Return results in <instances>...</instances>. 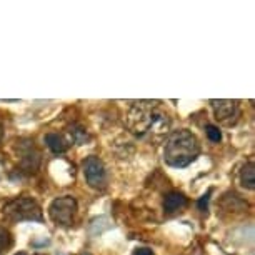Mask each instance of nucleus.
Returning a JSON list of instances; mask_svg holds the SVG:
<instances>
[{
  "mask_svg": "<svg viewBox=\"0 0 255 255\" xmlns=\"http://www.w3.org/2000/svg\"><path fill=\"white\" fill-rule=\"evenodd\" d=\"M75 214H77V200L70 195L57 197L49 205V217L52 219V222L62 225V227H70L74 224Z\"/></svg>",
  "mask_w": 255,
  "mask_h": 255,
  "instance_id": "obj_4",
  "label": "nucleus"
},
{
  "mask_svg": "<svg viewBox=\"0 0 255 255\" xmlns=\"http://www.w3.org/2000/svg\"><path fill=\"white\" fill-rule=\"evenodd\" d=\"M45 143L54 153H64L69 148V140L65 137L59 135V133H47L45 135Z\"/></svg>",
  "mask_w": 255,
  "mask_h": 255,
  "instance_id": "obj_9",
  "label": "nucleus"
},
{
  "mask_svg": "<svg viewBox=\"0 0 255 255\" xmlns=\"http://www.w3.org/2000/svg\"><path fill=\"white\" fill-rule=\"evenodd\" d=\"M12 245V237H10V232L7 229L0 227V255L5 254Z\"/></svg>",
  "mask_w": 255,
  "mask_h": 255,
  "instance_id": "obj_12",
  "label": "nucleus"
},
{
  "mask_svg": "<svg viewBox=\"0 0 255 255\" xmlns=\"http://www.w3.org/2000/svg\"><path fill=\"white\" fill-rule=\"evenodd\" d=\"M3 215L12 222H42V209L30 197H15L3 205Z\"/></svg>",
  "mask_w": 255,
  "mask_h": 255,
  "instance_id": "obj_3",
  "label": "nucleus"
},
{
  "mask_svg": "<svg viewBox=\"0 0 255 255\" xmlns=\"http://www.w3.org/2000/svg\"><path fill=\"white\" fill-rule=\"evenodd\" d=\"M15 255H27V254H23V252H20V254H15Z\"/></svg>",
  "mask_w": 255,
  "mask_h": 255,
  "instance_id": "obj_17",
  "label": "nucleus"
},
{
  "mask_svg": "<svg viewBox=\"0 0 255 255\" xmlns=\"http://www.w3.org/2000/svg\"><path fill=\"white\" fill-rule=\"evenodd\" d=\"M82 170H84L85 180H87L89 187L95 190H102L107 187V172H105L104 162L99 157L90 155L82 163Z\"/></svg>",
  "mask_w": 255,
  "mask_h": 255,
  "instance_id": "obj_5",
  "label": "nucleus"
},
{
  "mask_svg": "<svg viewBox=\"0 0 255 255\" xmlns=\"http://www.w3.org/2000/svg\"><path fill=\"white\" fill-rule=\"evenodd\" d=\"M212 109H214L215 119L219 120L220 124L224 125H232L237 122L239 115H240V109H239V102L237 100H210Z\"/></svg>",
  "mask_w": 255,
  "mask_h": 255,
  "instance_id": "obj_6",
  "label": "nucleus"
},
{
  "mask_svg": "<svg viewBox=\"0 0 255 255\" xmlns=\"http://www.w3.org/2000/svg\"><path fill=\"white\" fill-rule=\"evenodd\" d=\"M187 204H189V200L180 192H168L163 197V209H165L167 214H175V212L185 209Z\"/></svg>",
  "mask_w": 255,
  "mask_h": 255,
  "instance_id": "obj_8",
  "label": "nucleus"
},
{
  "mask_svg": "<svg viewBox=\"0 0 255 255\" xmlns=\"http://www.w3.org/2000/svg\"><path fill=\"white\" fill-rule=\"evenodd\" d=\"M132 255H153V252H152L150 249H145V247H143V249H137Z\"/></svg>",
  "mask_w": 255,
  "mask_h": 255,
  "instance_id": "obj_15",
  "label": "nucleus"
},
{
  "mask_svg": "<svg viewBox=\"0 0 255 255\" xmlns=\"http://www.w3.org/2000/svg\"><path fill=\"white\" fill-rule=\"evenodd\" d=\"M2 137H3V122L0 119V142H2Z\"/></svg>",
  "mask_w": 255,
  "mask_h": 255,
  "instance_id": "obj_16",
  "label": "nucleus"
},
{
  "mask_svg": "<svg viewBox=\"0 0 255 255\" xmlns=\"http://www.w3.org/2000/svg\"><path fill=\"white\" fill-rule=\"evenodd\" d=\"M239 179H240V184H242V187H245V189H249V190L255 189V165H254V162H247L242 168H240Z\"/></svg>",
  "mask_w": 255,
  "mask_h": 255,
  "instance_id": "obj_10",
  "label": "nucleus"
},
{
  "mask_svg": "<svg viewBox=\"0 0 255 255\" xmlns=\"http://www.w3.org/2000/svg\"><path fill=\"white\" fill-rule=\"evenodd\" d=\"M199 153L200 143L197 140V137L192 132L182 128V130L172 132L165 140L163 160H165L167 165L174 168H184L190 165L199 157Z\"/></svg>",
  "mask_w": 255,
  "mask_h": 255,
  "instance_id": "obj_2",
  "label": "nucleus"
},
{
  "mask_svg": "<svg viewBox=\"0 0 255 255\" xmlns=\"http://www.w3.org/2000/svg\"><path fill=\"white\" fill-rule=\"evenodd\" d=\"M205 132H207V137H209V140H210V142L219 143L220 140H222V132H220V128L217 127V125L209 124V125L205 127Z\"/></svg>",
  "mask_w": 255,
  "mask_h": 255,
  "instance_id": "obj_13",
  "label": "nucleus"
},
{
  "mask_svg": "<svg viewBox=\"0 0 255 255\" xmlns=\"http://www.w3.org/2000/svg\"><path fill=\"white\" fill-rule=\"evenodd\" d=\"M127 124L130 132L137 137L152 135V138H160L170 130L172 120L165 110L160 109V102L140 100L132 105Z\"/></svg>",
  "mask_w": 255,
  "mask_h": 255,
  "instance_id": "obj_1",
  "label": "nucleus"
},
{
  "mask_svg": "<svg viewBox=\"0 0 255 255\" xmlns=\"http://www.w3.org/2000/svg\"><path fill=\"white\" fill-rule=\"evenodd\" d=\"M70 135H72V140L77 142V143H85L90 140L87 130H85L84 127H80V125H72L70 127Z\"/></svg>",
  "mask_w": 255,
  "mask_h": 255,
  "instance_id": "obj_11",
  "label": "nucleus"
},
{
  "mask_svg": "<svg viewBox=\"0 0 255 255\" xmlns=\"http://www.w3.org/2000/svg\"><path fill=\"white\" fill-rule=\"evenodd\" d=\"M27 143L18 145V153H20V167L25 168V172H35L40 163V153L35 150L33 142L25 140Z\"/></svg>",
  "mask_w": 255,
  "mask_h": 255,
  "instance_id": "obj_7",
  "label": "nucleus"
},
{
  "mask_svg": "<svg viewBox=\"0 0 255 255\" xmlns=\"http://www.w3.org/2000/svg\"><path fill=\"white\" fill-rule=\"evenodd\" d=\"M209 197H210V192H207V194L202 197V199L197 202V207H199V210H207V205H209Z\"/></svg>",
  "mask_w": 255,
  "mask_h": 255,
  "instance_id": "obj_14",
  "label": "nucleus"
}]
</instances>
